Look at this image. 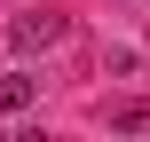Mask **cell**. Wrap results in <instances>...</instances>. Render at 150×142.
Segmentation results:
<instances>
[{"instance_id": "2", "label": "cell", "mask_w": 150, "mask_h": 142, "mask_svg": "<svg viewBox=\"0 0 150 142\" xmlns=\"http://www.w3.org/2000/svg\"><path fill=\"white\" fill-rule=\"evenodd\" d=\"M32 103H40V79H32V71H8V79H0V111H8V119H24Z\"/></svg>"}, {"instance_id": "1", "label": "cell", "mask_w": 150, "mask_h": 142, "mask_svg": "<svg viewBox=\"0 0 150 142\" xmlns=\"http://www.w3.org/2000/svg\"><path fill=\"white\" fill-rule=\"evenodd\" d=\"M63 32H71L63 16H47V8H24V16L8 24V47H16V55H40V47H63Z\"/></svg>"}, {"instance_id": "3", "label": "cell", "mask_w": 150, "mask_h": 142, "mask_svg": "<svg viewBox=\"0 0 150 142\" xmlns=\"http://www.w3.org/2000/svg\"><path fill=\"white\" fill-rule=\"evenodd\" d=\"M111 126H127V134H134V126H150V103H119V111H111Z\"/></svg>"}]
</instances>
